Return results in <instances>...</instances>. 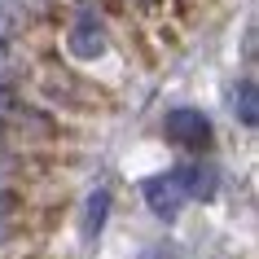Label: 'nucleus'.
<instances>
[{
	"label": "nucleus",
	"mask_w": 259,
	"mask_h": 259,
	"mask_svg": "<svg viewBox=\"0 0 259 259\" xmlns=\"http://www.w3.org/2000/svg\"><path fill=\"white\" fill-rule=\"evenodd\" d=\"M106 206H110V193L106 189H97L93 198H88V224H83L88 233H97L101 224H106Z\"/></svg>",
	"instance_id": "4"
},
{
	"label": "nucleus",
	"mask_w": 259,
	"mask_h": 259,
	"mask_svg": "<svg viewBox=\"0 0 259 259\" xmlns=\"http://www.w3.org/2000/svg\"><path fill=\"white\" fill-rule=\"evenodd\" d=\"M233 114H237L246 127H255V83L250 79L237 83V93H233Z\"/></svg>",
	"instance_id": "3"
},
{
	"label": "nucleus",
	"mask_w": 259,
	"mask_h": 259,
	"mask_svg": "<svg viewBox=\"0 0 259 259\" xmlns=\"http://www.w3.org/2000/svg\"><path fill=\"white\" fill-rule=\"evenodd\" d=\"M163 127H167V137L180 141V145H206V141H211V123H206L198 110H171Z\"/></svg>",
	"instance_id": "2"
},
{
	"label": "nucleus",
	"mask_w": 259,
	"mask_h": 259,
	"mask_svg": "<svg viewBox=\"0 0 259 259\" xmlns=\"http://www.w3.org/2000/svg\"><path fill=\"white\" fill-rule=\"evenodd\" d=\"M5 237H9V220H0V242H5Z\"/></svg>",
	"instance_id": "6"
},
{
	"label": "nucleus",
	"mask_w": 259,
	"mask_h": 259,
	"mask_svg": "<svg viewBox=\"0 0 259 259\" xmlns=\"http://www.w3.org/2000/svg\"><path fill=\"white\" fill-rule=\"evenodd\" d=\"M14 206H18V193L9 189V185H0V220L14 215Z\"/></svg>",
	"instance_id": "5"
},
{
	"label": "nucleus",
	"mask_w": 259,
	"mask_h": 259,
	"mask_svg": "<svg viewBox=\"0 0 259 259\" xmlns=\"http://www.w3.org/2000/svg\"><path fill=\"white\" fill-rule=\"evenodd\" d=\"M189 193H198V176H193V167H180V171H167V176L145 180V198H150V206L163 220L176 215Z\"/></svg>",
	"instance_id": "1"
},
{
	"label": "nucleus",
	"mask_w": 259,
	"mask_h": 259,
	"mask_svg": "<svg viewBox=\"0 0 259 259\" xmlns=\"http://www.w3.org/2000/svg\"><path fill=\"white\" fill-rule=\"evenodd\" d=\"M0 163H5V145H0Z\"/></svg>",
	"instance_id": "7"
}]
</instances>
